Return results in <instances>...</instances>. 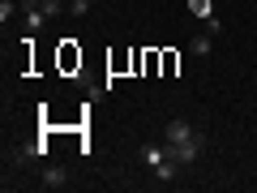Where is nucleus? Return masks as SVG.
<instances>
[{"label": "nucleus", "instance_id": "1", "mask_svg": "<svg viewBox=\"0 0 257 193\" xmlns=\"http://www.w3.org/2000/svg\"><path fill=\"white\" fill-rule=\"evenodd\" d=\"M163 142H167V150H172V159H176L180 167L197 163V159H202V150H206V133H202L197 125H193V120H184V116L167 120Z\"/></svg>", "mask_w": 257, "mask_h": 193}, {"label": "nucleus", "instance_id": "2", "mask_svg": "<svg viewBox=\"0 0 257 193\" xmlns=\"http://www.w3.org/2000/svg\"><path fill=\"white\" fill-rule=\"evenodd\" d=\"M142 163L155 172V180H172L176 172H180V163L172 159V150H167V142L163 146H142Z\"/></svg>", "mask_w": 257, "mask_h": 193}, {"label": "nucleus", "instance_id": "3", "mask_svg": "<svg viewBox=\"0 0 257 193\" xmlns=\"http://www.w3.org/2000/svg\"><path fill=\"white\" fill-rule=\"evenodd\" d=\"M47 18H52V13H47V5H43V0H22V22H26V30H30V35H35V30L43 26Z\"/></svg>", "mask_w": 257, "mask_h": 193}, {"label": "nucleus", "instance_id": "4", "mask_svg": "<svg viewBox=\"0 0 257 193\" xmlns=\"http://www.w3.org/2000/svg\"><path fill=\"white\" fill-rule=\"evenodd\" d=\"M39 180H43V189H69V172H64L60 163H47L43 172H39Z\"/></svg>", "mask_w": 257, "mask_h": 193}, {"label": "nucleus", "instance_id": "5", "mask_svg": "<svg viewBox=\"0 0 257 193\" xmlns=\"http://www.w3.org/2000/svg\"><path fill=\"white\" fill-rule=\"evenodd\" d=\"M210 47H214V35H206V30L189 39V52H193V56H210Z\"/></svg>", "mask_w": 257, "mask_h": 193}, {"label": "nucleus", "instance_id": "6", "mask_svg": "<svg viewBox=\"0 0 257 193\" xmlns=\"http://www.w3.org/2000/svg\"><path fill=\"white\" fill-rule=\"evenodd\" d=\"M189 9H193L197 22H210L214 18V0H189Z\"/></svg>", "mask_w": 257, "mask_h": 193}, {"label": "nucleus", "instance_id": "7", "mask_svg": "<svg viewBox=\"0 0 257 193\" xmlns=\"http://www.w3.org/2000/svg\"><path fill=\"white\" fill-rule=\"evenodd\" d=\"M39 155H47L43 142H30V146H22V150H18V159H39Z\"/></svg>", "mask_w": 257, "mask_h": 193}, {"label": "nucleus", "instance_id": "8", "mask_svg": "<svg viewBox=\"0 0 257 193\" xmlns=\"http://www.w3.org/2000/svg\"><path fill=\"white\" fill-rule=\"evenodd\" d=\"M69 13H77V18H86V13H90V0H69Z\"/></svg>", "mask_w": 257, "mask_h": 193}, {"label": "nucleus", "instance_id": "9", "mask_svg": "<svg viewBox=\"0 0 257 193\" xmlns=\"http://www.w3.org/2000/svg\"><path fill=\"white\" fill-rule=\"evenodd\" d=\"M13 9H18V5H9V0H0V26H9V18H13Z\"/></svg>", "mask_w": 257, "mask_h": 193}, {"label": "nucleus", "instance_id": "10", "mask_svg": "<svg viewBox=\"0 0 257 193\" xmlns=\"http://www.w3.org/2000/svg\"><path fill=\"white\" fill-rule=\"evenodd\" d=\"M202 26H206V35H223V22H219V18H210V22H202Z\"/></svg>", "mask_w": 257, "mask_h": 193}, {"label": "nucleus", "instance_id": "11", "mask_svg": "<svg viewBox=\"0 0 257 193\" xmlns=\"http://www.w3.org/2000/svg\"><path fill=\"white\" fill-rule=\"evenodd\" d=\"M90 5H99V0H90Z\"/></svg>", "mask_w": 257, "mask_h": 193}]
</instances>
